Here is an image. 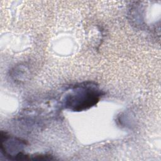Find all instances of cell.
Returning <instances> with one entry per match:
<instances>
[{
	"instance_id": "cell-1",
	"label": "cell",
	"mask_w": 161,
	"mask_h": 161,
	"mask_svg": "<svg viewBox=\"0 0 161 161\" xmlns=\"http://www.w3.org/2000/svg\"><path fill=\"white\" fill-rule=\"evenodd\" d=\"M102 91L96 84L82 82L74 86L66 94L64 105L66 109L82 111L95 106L103 95Z\"/></svg>"
},
{
	"instance_id": "cell-2",
	"label": "cell",
	"mask_w": 161,
	"mask_h": 161,
	"mask_svg": "<svg viewBox=\"0 0 161 161\" xmlns=\"http://www.w3.org/2000/svg\"><path fill=\"white\" fill-rule=\"evenodd\" d=\"M25 142L19 138L1 133V150L3 154L11 160L26 159V155L23 154Z\"/></svg>"
}]
</instances>
